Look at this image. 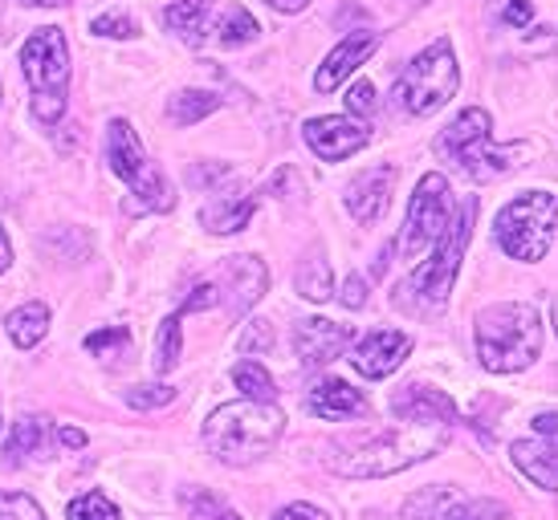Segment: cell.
Segmentation results:
<instances>
[{
  "mask_svg": "<svg viewBox=\"0 0 558 520\" xmlns=\"http://www.w3.org/2000/svg\"><path fill=\"white\" fill-rule=\"evenodd\" d=\"M501 16H506V25H526L530 16H534V4H530V0H510Z\"/></svg>",
  "mask_w": 558,
  "mask_h": 520,
  "instance_id": "obj_39",
  "label": "cell"
},
{
  "mask_svg": "<svg viewBox=\"0 0 558 520\" xmlns=\"http://www.w3.org/2000/svg\"><path fill=\"white\" fill-rule=\"evenodd\" d=\"M281 428H286V414L274 403L241 398V403H225L208 414L204 444L213 447V456L220 463H253V459L274 451V444L281 439Z\"/></svg>",
  "mask_w": 558,
  "mask_h": 520,
  "instance_id": "obj_3",
  "label": "cell"
},
{
  "mask_svg": "<svg viewBox=\"0 0 558 520\" xmlns=\"http://www.w3.org/2000/svg\"><path fill=\"white\" fill-rule=\"evenodd\" d=\"M342 301L351 309L367 306V285H363V276H347V281H342Z\"/></svg>",
  "mask_w": 558,
  "mask_h": 520,
  "instance_id": "obj_38",
  "label": "cell"
},
{
  "mask_svg": "<svg viewBox=\"0 0 558 520\" xmlns=\"http://www.w3.org/2000/svg\"><path fill=\"white\" fill-rule=\"evenodd\" d=\"M457 82H461V74H457V62H452V49L440 37V41H433L424 53H416L408 62V70L396 82V107L403 114H433L445 102H452Z\"/></svg>",
  "mask_w": 558,
  "mask_h": 520,
  "instance_id": "obj_6",
  "label": "cell"
},
{
  "mask_svg": "<svg viewBox=\"0 0 558 520\" xmlns=\"http://www.w3.org/2000/svg\"><path fill=\"white\" fill-rule=\"evenodd\" d=\"M46 439H49L46 419H21L13 428V435H9V444H4V456H9V463H25V459H33L46 447Z\"/></svg>",
  "mask_w": 558,
  "mask_h": 520,
  "instance_id": "obj_23",
  "label": "cell"
},
{
  "mask_svg": "<svg viewBox=\"0 0 558 520\" xmlns=\"http://www.w3.org/2000/svg\"><path fill=\"white\" fill-rule=\"evenodd\" d=\"M391 411L396 419H433V423H452L457 419V407L445 391H433V386H403L400 395L391 398Z\"/></svg>",
  "mask_w": 558,
  "mask_h": 520,
  "instance_id": "obj_18",
  "label": "cell"
},
{
  "mask_svg": "<svg viewBox=\"0 0 558 520\" xmlns=\"http://www.w3.org/2000/svg\"><path fill=\"white\" fill-rule=\"evenodd\" d=\"M180 313H171V318H163V325H159V346H156V370L159 374H168V370L180 367Z\"/></svg>",
  "mask_w": 558,
  "mask_h": 520,
  "instance_id": "obj_28",
  "label": "cell"
},
{
  "mask_svg": "<svg viewBox=\"0 0 558 520\" xmlns=\"http://www.w3.org/2000/svg\"><path fill=\"white\" fill-rule=\"evenodd\" d=\"M351 342V325H335L326 318H306L294 325V350L302 358V367H326L335 362Z\"/></svg>",
  "mask_w": 558,
  "mask_h": 520,
  "instance_id": "obj_13",
  "label": "cell"
},
{
  "mask_svg": "<svg viewBox=\"0 0 558 520\" xmlns=\"http://www.w3.org/2000/svg\"><path fill=\"white\" fill-rule=\"evenodd\" d=\"M9 264H13V245H9V232L0 228V273H9Z\"/></svg>",
  "mask_w": 558,
  "mask_h": 520,
  "instance_id": "obj_42",
  "label": "cell"
},
{
  "mask_svg": "<svg viewBox=\"0 0 558 520\" xmlns=\"http://www.w3.org/2000/svg\"><path fill=\"white\" fill-rule=\"evenodd\" d=\"M21 74L33 86V94H53L65 98V82H70V53H65L62 29H37L21 46Z\"/></svg>",
  "mask_w": 558,
  "mask_h": 520,
  "instance_id": "obj_10",
  "label": "cell"
},
{
  "mask_svg": "<svg viewBox=\"0 0 558 520\" xmlns=\"http://www.w3.org/2000/svg\"><path fill=\"white\" fill-rule=\"evenodd\" d=\"M543 354V318L526 301H501L477 318V358L489 374H518Z\"/></svg>",
  "mask_w": 558,
  "mask_h": 520,
  "instance_id": "obj_2",
  "label": "cell"
},
{
  "mask_svg": "<svg viewBox=\"0 0 558 520\" xmlns=\"http://www.w3.org/2000/svg\"><path fill=\"white\" fill-rule=\"evenodd\" d=\"M440 520H506V505H497V500H457L452 496V505L445 508Z\"/></svg>",
  "mask_w": 558,
  "mask_h": 520,
  "instance_id": "obj_29",
  "label": "cell"
},
{
  "mask_svg": "<svg viewBox=\"0 0 558 520\" xmlns=\"http://www.w3.org/2000/svg\"><path fill=\"white\" fill-rule=\"evenodd\" d=\"M265 4H269L274 13H302L311 0H265Z\"/></svg>",
  "mask_w": 558,
  "mask_h": 520,
  "instance_id": "obj_41",
  "label": "cell"
},
{
  "mask_svg": "<svg viewBox=\"0 0 558 520\" xmlns=\"http://www.w3.org/2000/svg\"><path fill=\"white\" fill-rule=\"evenodd\" d=\"M94 33H98V37H119V41H131V37H135V21H131V16H119V13H102L98 16V21H94L90 25Z\"/></svg>",
  "mask_w": 558,
  "mask_h": 520,
  "instance_id": "obj_33",
  "label": "cell"
},
{
  "mask_svg": "<svg viewBox=\"0 0 558 520\" xmlns=\"http://www.w3.org/2000/svg\"><path fill=\"white\" fill-rule=\"evenodd\" d=\"M70 520H119V508L107 500V492H86L70 505Z\"/></svg>",
  "mask_w": 558,
  "mask_h": 520,
  "instance_id": "obj_30",
  "label": "cell"
},
{
  "mask_svg": "<svg viewBox=\"0 0 558 520\" xmlns=\"http://www.w3.org/2000/svg\"><path fill=\"white\" fill-rule=\"evenodd\" d=\"M306 143H311V151L318 154L323 163H339L347 154L363 151V147L372 143V135L359 123H351V119L335 114V119H311V123H306Z\"/></svg>",
  "mask_w": 558,
  "mask_h": 520,
  "instance_id": "obj_12",
  "label": "cell"
},
{
  "mask_svg": "<svg viewBox=\"0 0 558 520\" xmlns=\"http://www.w3.org/2000/svg\"><path fill=\"white\" fill-rule=\"evenodd\" d=\"M375 49H379V33L359 29V33H351V37H342V46H335V53H330V58L323 62V70L314 74V90L318 94L339 90L342 82L355 74L359 65L367 62Z\"/></svg>",
  "mask_w": 558,
  "mask_h": 520,
  "instance_id": "obj_14",
  "label": "cell"
},
{
  "mask_svg": "<svg viewBox=\"0 0 558 520\" xmlns=\"http://www.w3.org/2000/svg\"><path fill=\"white\" fill-rule=\"evenodd\" d=\"M171 398H175V386L159 383V386H135V391L126 395V403L140 407V411H151V407H168Z\"/></svg>",
  "mask_w": 558,
  "mask_h": 520,
  "instance_id": "obj_32",
  "label": "cell"
},
{
  "mask_svg": "<svg viewBox=\"0 0 558 520\" xmlns=\"http://www.w3.org/2000/svg\"><path fill=\"white\" fill-rule=\"evenodd\" d=\"M0 520H46V512L25 492H9V496H0Z\"/></svg>",
  "mask_w": 558,
  "mask_h": 520,
  "instance_id": "obj_31",
  "label": "cell"
},
{
  "mask_svg": "<svg viewBox=\"0 0 558 520\" xmlns=\"http://www.w3.org/2000/svg\"><path fill=\"white\" fill-rule=\"evenodd\" d=\"M220 520H241L236 512H220Z\"/></svg>",
  "mask_w": 558,
  "mask_h": 520,
  "instance_id": "obj_46",
  "label": "cell"
},
{
  "mask_svg": "<svg viewBox=\"0 0 558 520\" xmlns=\"http://www.w3.org/2000/svg\"><path fill=\"white\" fill-rule=\"evenodd\" d=\"M298 293L306 301H326L335 293V281H330V264L323 260V252H314L302 269H298Z\"/></svg>",
  "mask_w": 558,
  "mask_h": 520,
  "instance_id": "obj_26",
  "label": "cell"
},
{
  "mask_svg": "<svg viewBox=\"0 0 558 520\" xmlns=\"http://www.w3.org/2000/svg\"><path fill=\"white\" fill-rule=\"evenodd\" d=\"M233 383L241 386L245 398H253V403H274V398H278V386L269 379V370L257 367V362H241V367L233 370Z\"/></svg>",
  "mask_w": 558,
  "mask_h": 520,
  "instance_id": "obj_27",
  "label": "cell"
},
{
  "mask_svg": "<svg viewBox=\"0 0 558 520\" xmlns=\"http://www.w3.org/2000/svg\"><path fill=\"white\" fill-rule=\"evenodd\" d=\"M201 220H204V228H213L217 236H233V232H241L248 220H253V199L217 196L213 203L201 208Z\"/></svg>",
  "mask_w": 558,
  "mask_h": 520,
  "instance_id": "obj_20",
  "label": "cell"
},
{
  "mask_svg": "<svg viewBox=\"0 0 558 520\" xmlns=\"http://www.w3.org/2000/svg\"><path fill=\"white\" fill-rule=\"evenodd\" d=\"M473 224H477V199H465V203L457 208V215L449 220V232L440 236V245L412 269V293H420V297L433 301V306H440V301L449 297L452 276H457L461 260H465Z\"/></svg>",
  "mask_w": 558,
  "mask_h": 520,
  "instance_id": "obj_8",
  "label": "cell"
},
{
  "mask_svg": "<svg viewBox=\"0 0 558 520\" xmlns=\"http://www.w3.org/2000/svg\"><path fill=\"white\" fill-rule=\"evenodd\" d=\"M46 334H49V309L41 306V301H29V306H21L9 313V337H13L21 350L37 346Z\"/></svg>",
  "mask_w": 558,
  "mask_h": 520,
  "instance_id": "obj_22",
  "label": "cell"
},
{
  "mask_svg": "<svg viewBox=\"0 0 558 520\" xmlns=\"http://www.w3.org/2000/svg\"><path fill=\"white\" fill-rule=\"evenodd\" d=\"M391 184H396V171L391 168H372L347 184L342 199H347V208H351V215H355L359 224H375L379 215L388 212Z\"/></svg>",
  "mask_w": 558,
  "mask_h": 520,
  "instance_id": "obj_15",
  "label": "cell"
},
{
  "mask_svg": "<svg viewBox=\"0 0 558 520\" xmlns=\"http://www.w3.org/2000/svg\"><path fill=\"white\" fill-rule=\"evenodd\" d=\"M21 4H33V9H62L70 0H21Z\"/></svg>",
  "mask_w": 558,
  "mask_h": 520,
  "instance_id": "obj_45",
  "label": "cell"
},
{
  "mask_svg": "<svg viewBox=\"0 0 558 520\" xmlns=\"http://www.w3.org/2000/svg\"><path fill=\"white\" fill-rule=\"evenodd\" d=\"M449 220H452L449 179H445L440 171H428L416 184V191H412V203H408V215H403L400 257L416 269L420 260L440 245V236L449 232Z\"/></svg>",
  "mask_w": 558,
  "mask_h": 520,
  "instance_id": "obj_7",
  "label": "cell"
},
{
  "mask_svg": "<svg viewBox=\"0 0 558 520\" xmlns=\"http://www.w3.org/2000/svg\"><path fill=\"white\" fill-rule=\"evenodd\" d=\"M436 147L449 154L465 175H473V179H497V175H506L510 168H518L513 159H522V154L530 151V147H494L489 114L477 107L465 110V114L440 135Z\"/></svg>",
  "mask_w": 558,
  "mask_h": 520,
  "instance_id": "obj_4",
  "label": "cell"
},
{
  "mask_svg": "<svg viewBox=\"0 0 558 520\" xmlns=\"http://www.w3.org/2000/svg\"><path fill=\"white\" fill-rule=\"evenodd\" d=\"M225 0H175L163 21L171 33H180L187 46H204L213 33H217V16Z\"/></svg>",
  "mask_w": 558,
  "mask_h": 520,
  "instance_id": "obj_17",
  "label": "cell"
},
{
  "mask_svg": "<svg viewBox=\"0 0 558 520\" xmlns=\"http://www.w3.org/2000/svg\"><path fill=\"white\" fill-rule=\"evenodd\" d=\"M408 354H412V337L408 334H400V330H375V334H367L355 346L351 362H355L363 379H388V374L400 370Z\"/></svg>",
  "mask_w": 558,
  "mask_h": 520,
  "instance_id": "obj_11",
  "label": "cell"
},
{
  "mask_svg": "<svg viewBox=\"0 0 558 520\" xmlns=\"http://www.w3.org/2000/svg\"><path fill=\"white\" fill-rule=\"evenodd\" d=\"M510 459L538 488L555 492V439H543V444L538 439H518V444H510Z\"/></svg>",
  "mask_w": 558,
  "mask_h": 520,
  "instance_id": "obj_19",
  "label": "cell"
},
{
  "mask_svg": "<svg viewBox=\"0 0 558 520\" xmlns=\"http://www.w3.org/2000/svg\"><path fill=\"white\" fill-rule=\"evenodd\" d=\"M220 107V98L217 94H208V90H184V94H175L171 98V123H180V126H192V123H201V119H208L213 110Z\"/></svg>",
  "mask_w": 558,
  "mask_h": 520,
  "instance_id": "obj_25",
  "label": "cell"
},
{
  "mask_svg": "<svg viewBox=\"0 0 558 520\" xmlns=\"http://www.w3.org/2000/svg\"><path fill=\"white\" fill-rule=\"evenodd\" d=\"M229 276H233V289H236L233 313L257 306V297L265 293V264L262 260L257 257H233L229 260Z\"/></svg>",
  "mask_w": 558,
  "mask_h": 520,
  "instance_id": "obj_21",
  "label": "cell"
},
{
  "mask_svg": "<svg viewBox=\"0 0 558 520\" xmlns=\"http://www.w3.org/2000/svg\"><path fill=\"white\" fill-rule=\"evenodd\" d=\"M62 444H65V447H86V431H78V428H62Z\"/></svg>",
  "mask_w": 558,
  "mask_h": 520,
  "instance_id": "obj_43",
  "label": "cell"
},
{
  "mask_svg": "<svg viewBox=\"0 0 558 520\" xmlns=\"http://www.w3.org/2000/svg\"><path fill=\"white\" fill-rule=\"evenodd\" d=\"M126 346V330L123 325H114V330H98V334L86 337V350L94 354V358H102L107 350H123Z\"/></svg>",
  "mask_w": 558,
  "mask_h": 520,
  "instance_id": "obj_35",
  "label": "cell"
},
{
  "mask_svg": "<svg viewBox=\"0 0 558 520\" xmlns=\"http://www.w3.org/2000/svg\"><path fill=\"white\" fill-rule=\"evenodd\" d=\"M306 411L314 419H363V414L372 411V403L359 395L351 383H342V379H326L311 391L306 398Z\"/></svg>",
  "mask_w": 558,
  "mask_h": 520,
  "instance_id": "obj_16",
  "label": "cell"
},
{
  "mask_svg": "<svg viewBox=\"0 0 558 520\" xmlns=\"http://www.w3.org/2000/svg\"><path fill=\"white\" fill-rule=\"evenodd\" d=\"M213 306H220V289H217V285H201V289L192 293L184 306H180V318H184V313H201V309H213Z\"/></svg>",
  "mask_w": 558,
  "mask_h": 520,
  "instance_id": "obj_37",
  "label": "cell"
},
{
  "mask_svg": "<svg viewBox=\"0 0 558 520\" xmlns=\"http://www.w3.org/2000/svg\"><path fill=\"white\" fill-rule=\"evenodd\" d=\"M107 159H110V171L131 184V191L143 199V208H151V212H168L171 203V187L168 179L159 175L151 163H147V154H143V143L140 135L131 131L126 119H114L110 123V135H107Z\"/></svg>",
  "mask_w": 558,
  "mask_h": 520,
  "instance_id": "obj_9",
  "label": "cell"
},
{
  "mask_svg": "<svg viewBox=\"0 0 558 520\" xmlns=\"http://www.w3.org/2000/svg\"><path fill=\"white\" fill-rule=\"evenodd\" d=\"M278 520H326V517L311 505H290V508H281Z\"/></svg>",
  "mask_w": 558,
  "mask_h": 520,
  "instance_id": "obj_40",
  "label": "cell"
},
{
  "mask_svg": "<svg viewBox=\"0 0 558 520\" xmlns=\"http://www.w3.org/2000/svg\"><path fill=\"white\" fill-rule=\"evenodd\" d=\"M347 110H351V114H359V119H372L375 110H379L372 82H355V86H351V94H347Z\"/></svg>",
  "mask_w": 558,
  "mask_h": 520,
  "instance_id": "obj_34",
  "label": "cell"
},
{
  "mask_svg": "<svg viewBox=\"0 0 558 520\" xmlns=\"http://www.w3.org/2000/svg\"><path fill=\"white\" fill-rule=\"evenodd\" d=\"M497 245L506 248L513 260H543L555 245V196L550 191H526V196L510 199L501 215H497Z\"/></svg>",
  "mask_w": 558,
  "mask_h": 520,
  "instance_id": "obj_5",
  "label": "cell"
},
{
  "mask_svg": "<svg viewBox=\"0 0 558 520\" xmlns=\"http://www.w3.org/2000/svg\"><path fill=\"white\" fill-rule=\"evenodd\" d=\"M257 21H253V13L248 9H241V4H220V16H217V37L220 46H245V41H253L257 37Z\"/></svg>",
  "mask_w": 558,
  "mask_h": 520,
  "instance_id": "obj_24",
  "label": "cell"
},
{
  "mask_svg": "<svg viewBox=\"0 0 558 520\" xmlns=\"http://www.w3.org/2000/svg\"><path fill=\"white\" fill-rule=\"evenodd\" d=\"M274 346V330H269V322H248L245 330H241V350L245 354H262Z\"/></svg>",
  "mask_w": 558,
  "mask_h": 520,
  "instance_id": "obj_36",
  "label": "cell"
},
{
  "mask_svg": "<svg viewBox=\"0 0 558 520\" xmlns=\"http://www.w3.org/2000/svg\"><path fill=\"white\" fill-rule=\"evenodd\" d=\"M449 439V423L433 419H400L396 428L363 431L342 444L326 447V468L347 475V480H375V475H396L420 459L436 456Z\"/></svg>",
  "mask_w": 558,
  "mask_h": 520,
  "instance_id": "obj_1",
  "label": "cell"
},
{
  "mask_svg": "<svg viewBox=\"0 0 558 520\" xmlns=\"http://www.w3.org/2000/svg\"><path fill=\"white\" fill-rule=\"evenodd\" d=\"M534 431H543V439H555V411H546L543 419H534Z\"/></svg>",
  "mask_w": 558,
  "mask_h": 520,
  "instance_id": "obj_44",
  "label": "cell"
}]
</instances>
